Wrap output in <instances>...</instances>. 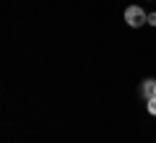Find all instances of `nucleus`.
Returning a JSON list of instances; mask_svg holds the SVG:
<instances>
[{
  "instance_id": "obj_1",
  "label": "nucleus",
  "mask_w": 156,
  "mask_h": 143,
  "mask_svg": "<svg viewBox=\"0 0 156 143\" xmlns=\"http://www.w3.org/2000/svg\"><path fill=\"white\" fill-rule=\"evenodd\" d=\"M125 21H128V26L138 29V26H143V23H148V13L140 5H128L125 8Z\"/></svg>"
},
{
  "instance_id": "obj_2",
  "label": "nucleus",
  "mask_w": 156,
  "mask_h": 143,
  "mask_svg": "<svg viewBox=\"0 0 156 143\" xmlns=\"http://www.w3.org/2000/svg\"><path fill=\"white\" fill-rule=\"evenodd\" d=\"M140 96H143L146 102L156 99V78H146V81L140 83Z\"/></svg>"
},
{
  "instance_id": "obj_3",
  "label": "nucleus",
  "mask_w": 156,
  "mask_h": 143,
  "mask_svg": "<svg viewBox=\"0 0 156 143\" xmlns=\"http://www.w3.org/2000/svg\"><path fill=\"white\" fill-rule=\"evenodd\" d=\"M146 107H148V115L156 117V99H148V102H146Z\"/></svg>"
},
{
  "instance_id": "obj_4",
  "label": "nucleus",
  "mask_w": 156,
  "mask_h": 143,
  "mask_svg": "<svg viewBox=\"0 0 156 143\" xmlns=\"http://www.w3.org/2000/svg\"><path fill=\"white\" fill-rule=\"evenodd\" d=\"M148 23H151V26H156V13H148Z\"/></svg>"
}]
</instances>
